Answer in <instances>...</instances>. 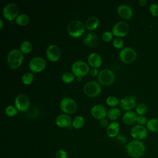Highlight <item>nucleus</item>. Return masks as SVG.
Instances as JSON below:
<instances>
[{
  "mask_svg": "<svg viewBox=\"0 0 158 158\" xmlns=\"http://www.w3.org/2000/svg\"><path fill=\"white\" fill-rule=\"evenodd\" d=\"M60 108L65 114H73L77 109V102L72 98H64L60 102Z\"/></svg>",
  "mask_w": 158,
  "mask_h": 158,
  "instance_id": "obj_8",
  "label": "nucleus"
},
{
  "mask_svg": "<svg viewBox=\"0 0 158 158\" xmlns=\"http://www.w3.org/2000/svg\"><path fill=\"white\" fill-rule=\"evenodd\" d=\"M120 130V125L117 122H112L107 127L106 133L110 138H116L118 135Z\"/></svg>",
  "mask_w": 158,
  "mask_h": 158,
  "instance_id": "obj_21",
  "label": "nucleus"
},
{
  "mask_svg": "<svg viewBox=\"0 0 158 158\" xmlns=\"http://www.w3.org/2000/svg\"><path fill=\"white\" fill-rule=\"evenodd\" d=\"M138 4L140 6L144 7L147 4V1L146 0H139L138 1Z\"/></svg>",
  "mask_w": 158,
  "mask_h": 158,
  "instance_id": "obj_43",
  "label": "nucleus"
},
{
  "mask_svg": "<svg viewBox=\"0 0 158 158\" xmlns=\"http://www.w3.org/2000/svg\"><path fill=\"white\" fill-rule=\"evenodd\" d=\"M23 58V54L20 50L17 49H12L7 55V65L12 69H17L22 65Z\"/></svg>",
  "mask_w": 158,
  "mask_h": 158,
  "instance_id": "obj_2",
  "label": "nucleus"
},
{
  "mask_svg": "<svg viewBox=\"0 0 158 158\" xmlns=\"http://www.w3.org/2000/svg\"><path fill=\"white\" fill-rule=\"evenodd\" d=\"M120 107L125 111L131 110L136 106V100L135 98L131 95L125 96L120 101Z\"/></svg>",
  "mask_w": 158,
  "mask_h": 158,
  "instance_id": "obj_15",
  "label": "nucleus"
},
{
  "mask_svg": "<svg viewBox=\"0 0 158 158\" xmlns=\"http://www.w3.org/2000/svg\"><path fill=\"white\" fill-rule=\"evenodd\" d=\"M112 44L113 46L117 48V49H122L123 47V44H124V42L123 40L120 38V37H116L112 41Z\"/></svg>",
  "mask_w": 158,
  "mask_h": 158,
  "instance_id": "obj_35",
  "label": "nucleus"
},
{
  "mask_svg": "<svg viewBox=\"0 0 158 158\" xmlns=\"http://www.w3.org/2000/svg\"><path fill=\"white\" fill-rule=\"evenodd\" d=\"M88 62L93 68L98 69L101 65L102 63V59L99 54L93 52L89 54L88 57Z\"/></svg>",
  "mask_w": 158,
  "mask_h": 158,
  "instance_id": "obj_19",
  "label": "nucleus"
},
{
  "mask_svg": "<svg viewBox=\"0 0 158 158\" xmlns=\"http://www.w3.org/2000/svg\"><path fill=\"white\" fill-rule=\"evenodd\" d=\"M101 91V86L96 81H89L83 86L84 93L91 98L98 96Z\"/></svg>",
  "mask_w": 158,
  "mask_h": 158,
  "instance_id": "obj_6",
  "label": "nucleus"
},
{
  "mask_svg": "<svg viewBox=\"0 0 158 158\" xmlns=\"http://www.w3.org/2000/svg\"><path fill=\"white\" fill-rule=\"evenodd\" d=\"M99 24V20L96 16H91L85 21V27L89 30H94L98 28Z\"/></svg>",
  "mask_w": 158,
  "mask_h": 158,
  "instance_id": "obj_23",
  "label": "nucleus"
},
{
  "mask_svg": "<svg viewBox=\"0 0 158 158\" xmlns=\"http://www.w3.org/2000/svg\"><path fill=\"white\" fill-rule=\"evenodd\" d=\"M85 25L79 20H73L67 25L69 35L73 38L81 36L85 31Z\"/></svg>",
  "mask_w": 158,
  "mask_h": 158,
  "instance_id": "obj_3",
  "label": "nucleus"
},
{
  "mask_svg": "<svg viewBox=\"0 0 158 158\" xmlns=\"http://www.w3.org/2000/svg\"><path fill=\"white\" fill-rule=\"evenodd\" d=\"M129 25L124 21H120L114 25L112 28V33L117 37L125 36L129 32Z\"/></svg>",
  "mask_w": 158,
  "mask_h": 158,
  "instance_id": "obj_11",
  "label": "nucleus"
},
{
  "mask_svg": "<svg viewBox=\"0 0 158 158\" xmlns=\"http://www.w3.org/2000/svg\"><path fill=\"white\" fill-rule=\"evenodd\" d=\"M146 128L151 132H158V118H152L148 120L146 124Z\"/></svg>",
  "mask_w": 158,
  "mask_h": 158,
  "instance_id": "obj_25",
  "label": "nucleus"
},
{
  "mask_svg": "<svg viewBox=\"0 0 158 158\" xmlns=\"http://www.w3.org/2000/svg\"><path fill=\"white\" fill-rule=\"evenodd\" d=\"M56 158H67V153L64 149H59L56 153Z\"/></svg>",
  "mask_w": 158,
  "mask_h": 158,
  "instance_id": "obj_38",
  "label": "nucleus"
},
{
  "mask_svg": "<svg viewBox=\"0 0 158 158\" xmlns=\"http://www.w3.org/2000/svg\"><path fill=\"white\" fill-rule=\"evenodd\" d=\"M15 106L20 112H25L28 110L30 106V99L24 94H20L16 96L14 100Z\"/></svg>",
  "mask_w": 158,
  "mask_h": 158,
  "instance_id": "obj_13",
  "label": "nucleus"
},
{
  "mask_svg": "<svg viewBox=\"0 0 158 158\" xmlns=\"http://www.w3.org/2000/svg\"><path fill=\"white\" fill-rule=\"evenodd\" d=\"M89 72H90L91 75L93 76V77L98 76V74H99V73L97 68H92V69L90 70Z\"/></svg>",
  "mask_w": 158,
  "mask_h": 158,
  "instance_id": "obj_42",
  "label": "nucleus"
},
{
  "mask_svg": "<svg viewBox=\"0 0 158 158\" xmlns=\"http://www.w3.org/2000/svg\"><path fill=\"white\" fill-rule=\"evenodd\" d=\"M71 70L73 75L78 78V80H81V77L86 76L89 70V65L84 61L77 60L72 65Z\"/></svg>",
  "mask_w": 158,
  "mask_h": 158,
  "instance_id": "obj_4",
  "label": "nucleus"
},
{
  "mask_svg": "<svg viewBox=\"0 0 158 158\" xmlns=\"http://www.w3.org/2000/svg\"><path fill=\"white\" fill-rule=\"evenodd\" d=\"M83 43L88 47H96L99 43V37L96 33H88L85 36Z\"/></svg>",
  "mask_w": 158,
  "mask_h": 158,
  "instance_id": "obj_20",
  "label": "nucleus"
},
{
  "mask_svg": "<svg viewBox=\"0 0 158 158\" xmlns=\"http://www.w3.org/2000/svg\"><path fill=\"white\" fill-rule=\"evenodd\" d=\"M148 119L147 117L145 115H138L136 122L138 125H143L144 126L145 125H146L147 122H148Z\"/></svg>",
  "mask_w": 158,
  "mask_h": 158,
  "instance_id": "obj_37",
  "label": "nucleus"
},
{
  "mask_svg": "<svg viewBox=\"0 0 158 158\" xmlns=\"http://www.w3.org/2000/svg\"><path fill=\"white\" fill-rule=\"evenodd\" d=\"M33 48L32 43L28 40L23 41L20 45V50L22 53H29L31 51Z\"/></svg>",
  "mask_w": 158,
  "mask_h": 158,
  "instance_id": "obj_28",
  "label": "nucleus"
},
{
  "mask_svg": "<svg viewBox=\"0 0 158 158\" xmlns=\"http://www.w3.org/2000/svg\"><path fill=\"white\" fill-rule=\"evenodd\" d=\"M19 12V8L16 4L10 2L7 4L2 9L3 17L9 21H12L17 18Z\"/></svg>",
  "mask_w": 158,
  "mask_h": 158,
  "instance_id": "obj_7",
  "label": "nucleus"
},
{
  "mask_svg": "<svg viewBox=\"0 0 158 158\" xmlns=\"http://www.w3.org/2000/svg\"><path fill=\"white\" fill-rule=\"evenodd\" d=\"M15 23L20 26L27 25L30 22V17L26 14H20L15 20Z\"/></svg>",
  "mask_w": 158,
  "mask_h": 158,
  "instance_id": "obj_26",
  "label": "nucleus"
},
{
  "mask_svg": "<svg viewBox=\"0 0 158 158\" xmlns=\"http://www.w3.org/2000/svg\"><path fill=\"white\" fill-rule=\"evenodd\" d=\"M18 111L19 110L17 109L15 106L12 105H9L5 109V114L9 117H14L18 113Z\"/></svg>",
  "mask_w": 158,
  "mask_h": 158,
  "instance_id": "obj_33",
  "label": "nucleus"
},
{
  "mask_svg": "<svg viewBox=\"0 0 158 158\" xmlns=\"http://www.w3.org/2000/svg\"><path fill=\"white\" fill-rule=\"evenodd\" d=\"M116 141L117 143L120 144H125L127 141V139L125 135L120 134V135H118L116 137Z\"/></svg>",
  "mask_w": 158,
  "mask_h": 158,
  "instance_id": "obj_39",
  "label": "nucleus"
},
{
  "mask_svg": "<svg viewBox=\"0 0 158 158\" xmlns=\"http://www.w3.org/2000/svg\"><path fill=\"white\" fill-rule=\"evenodd\" d=\"M85 124V119L81 115H77L72 120V125L75 129H80Z\"/></svg>",
  "mask_w": 158,
  "mask_h": 158,
  "instance_id": "obj_27",
  "label": "nucleus"
},
{
  "mask_svg": "<svg viewBox=\"0 0 158 158\" xmlns=\"http://www.w3.org/2000/svg\"><path fill=\"white\" fill-rule=\"evenodd\" d=\"M149 11L150 14L156 17H158V4L152 3L149 7Z\"/></svg>",
  "mask_w": 158,
  "mask_h": 158,
  "instance_id": "obj_34",
  "label": "nucleus"
},
{
  "mask_svg": "<svg viewBox=\"0 0 158 158\" xmlns=\"http://www.w3.org/2000/svg\"><path fill=\"white\" fill-rule=\"evenodd\" d=\"M102 40L106 42H109L110 41L112 40L113 38V34L112 32L109 31H106L105 32H104L102 34L101 36Z\"/></svg>",
  "mask_w": 158,
  "mask_h": 158,
  "instance_id": "obj_36",
  "label": "nucleus"
},
{
  "mask_svg": "<svg viewBox=\"0 0 158 158\" xmlns=\"http://www.w3.org/2000/svg\"><path fill=\"white\" fill-rule=\"evenodd\" d=\"M107 110L106 107L101 104H95L91 109V114L92 116L98 120H101L107 115Z\"/></svg>",
  "mask_w": 158,
  "mask_h": 158,
  "instance_id": "obj_17",
  "label": "nucleus"
},
{
  "mask_svg": "<svg viewBox=\"0 0 158 158\" xmlns=\"http://www.w3.org/2000/svg\"><path fill=\"white\" fill-rule=\"evenodd\" d=\"M121 115V111L117 107H112L109 109L107 113V117L110 120L118 119Z\"/></svg>",
  "mask_w": 158,
  "mask_h": 158,
  "instance_id": "obj_24",
  "label": "nucleus"
},
{
  "mask_svg": "<svg viewBox=\"0 0 158 158\" xmlns=\"http://www.w3.org/2000/svg\"><path fill=\"white\" fill-rule=\"evenodd\" d=\"M39 114V110L38 109H36V108H31V109H30L28 112L27 113V115H29V117H36L38 115L34 114Z\"/></svg>",
  "mask_w": 158,
  "mask_h": 158,
  "instance_id": "obj_40",
  "label": "nucleus"
},
{
  "mask_svg": "<svg viewBox=\"0 0 158 158\" xmlns=\"http://www.w3.org/2000/svg\"><path fill=\"white\" fill-rule=\"evenodd\" d=\"M137 117H138V115L136 114V112L132 110H130V111L126 112L123 114L122 117V120L125 124L128 125H131L135 123V122H136Z\"/></svg>",
  "mask_w": 158,
  "mask_h": 158,
  "instance_id": "obj_22",
  "label": "nucleus"
},
{
  "mask_svg": "<svg viewBox=\"0 0 158 158\" xmlns=\"http://www.w3.org/2000/svg\"><path fill=\"white\" fill-rule=\"evenodd\" d=\"M62 80L63 82L65 83H70L73 82L75 80V75L73 73L67 72L62 74Z\"/></svg>",
  "mask_w": 158,
  "mask_h": 158,
  "instance_id": "obj_31",
  "label": "nucleus"
},
{
  "mask_svg": "<svg viewBox=\"0 0 158 158\" xmlns=\"http://www.w3.org/2000/svg\"><path fill=\"white\" fill-rule=\"evenodd\" d=\"M28 67L30 70L33 72H40L46 68V62L41 57H34L30 60Z\"/></svg>",
  "mask_w": 158,
  "mask_h": 158,
  "instance_id": "obj_10",
  "label": "nucleus"
},
{
  "mask_svg": "<svg viewBox=\"0 0 158 158\" xmlns=\"http://www.w3.org/2000/svg\"><path fill=\"white\" fill-rule=\"evenodd\" d=\"M3 24H4V23H3L2 19H0V28H1V29L2 28Z\"/></svg>",
  "mask_w": 158,
  "mask_h": 158,
  "instance_id": "obj_44",
  "label": "nucleus"
},
{
  "mask_svg": "<svg viewBox=\"0 0 158 158\" xmlns=\"http://www.w3.org/2000/svg\"><path fill=\"white\" fill-rule=\"evenodd\" d=\"M130 135L134 139L141 141L148 136V129L144 126L137 124L131 128Z\"/></svg>",
  "mask_w": 158,
  "mask_h": 158,
  "instance_id": "obj_12",
  "label": "nucleus"
},
{
  "mask_svg": "<svg viewBox=\"0 0 158 158\" xmlns=\"http://www.w3.org/2000/svg\"><path fill=\"white\" fill-rule=\"evenodd\" d=\"M106 104L109 106H111V107H114V106H117L119 103H120V101L118 100V99L115 96H109L107 98H106Z\"/></svg>",
  "mask_w": 158,
  "mask_h": 158,
  "instance_id": "obj_32",
  "label": "nucleus"
},
{
  "mask_svg": "<svg viewBox=\"0 0 158 158\" xmlns=\"http://www.w3.org/2000/svg\"><path fill=\"white\" fill-rule=\"evenodd\" d=\"M137 57L136 51L130 47L123 48L119 52V58L125 64H131L133 62Z\"/></svg>",
  "mask_w": 158,
  "mask_h": 158,
  "instance_id": "obj_5",
  "label": "nucleus"
},
{
  "mask_svg": "<svg viewBox=\"0 0 158 158\" xmlns=\"http://www.w3.org/2000/svg\"><path fill=\"white\" fill-rule=\"evenodd\" d=\"M128 154L133 158L141 157L146 152V146L142 141L133 139L125 146Z\"/></svg>",
  "mask_w": 158,
  "mask_h": 158,
  "instance_id": "obj_1",
  "label": "nucleus"
},
{
  "mask_svg": "<svg viewBox=\"0 0 158 158\" xmlns=\"http://www.w3.org/2000/svg\"><path fill=\"white\" fill-rule=\"evenodd\" d=\"M98 80L103 85H110L115 80V74L111 70L105 69L99 72Z\"/></svg>",
  "mask_w": 158,
  "mask_h": 158,
  "instance_id": "obj_9",
  "label": "nucleus"
},
{
  "mask_svg": "<svg viewBox=\"0 0 158 158\" xmlns=\"http://www.w3.org/2000/svg\"><path fill=\"white\" fill-rule=\"evenodd\" d=\"M118 14L124 19H130L133 16L132 9L127 4H120L117 7Z\"/></svg>",
  "mask_w": 158,
  "mask_h": 158,
  "instance_id": "obj_18",
  "label": "nucleus"
},
{
  "mask_svg": "<svg viewBox=\"0 0 158 158\" xmlns=\"http://www.w3.org/2000/svg\"><path fill=\"white\" fill-rule=\"evenodd\" d=\"M47 59L51 62L57 61L60 57V49L56 44H50L46 50Z\"/></svg>",
  "mask_w": 158,
  "mask_h": 158,
  "instance_id": "obj_14",
  "label": "nucleus"
},
{
  "mask_svg": "<svg viewBox=\"0 0 158 158\" xmlns=\"http://www.w3.org/2000/svg\"><path fill=\"white\" fill-rule=\"evenodd\" d=\"M56 124L59 127H66L71 129L72 127V120L70 116L67 114H61L57 115L55 120Z\"/></svg>",
  "mask_w": 158,
  "mask_h": 158,
  "instance_id": "obj_16",
  "label": "nucleus"
},
{
  "mask_svg": "<svg viewBox=\"0 0 158 158\" xmlns=\"http://www.w3.org/2000/svg\"><path fill=\"white\" fill-rule=\"evenodd\" d=\"M34 78V75L32 72H27L23 74L22 77V81L24 85H28L32 83Z\"/></svg>",
  "mask_w": 158,
  "mask_h": 158,
  "instance_id": "obj_29",
  "label": "nucleus"
},
{
  "mask_svg": "<svg viewBox=\"0 0 158 158\" xmlns=\"http://www.w3.org/2000/svg\"><path fill=\"white\" fill-rule=\"evenodd\" d=\"M100 125L103 128L107 127L108 125H109V123H108L107 119H106V118H104L100 120Z\"/></svg>",
  "mask_w": 158,
  "mask_h": 158,
  "instance_id": "obj_41",
  "label": "nucleus"
},
{
  "mask_svg": "<svg viewBox=\"0 0 158 158\" xmlns=\"http://www.w3.org/2000/svg\"><path fill=\"white\" fill-rule=\"evenodd\" d=\"M136 113L138 115H144L148 110V107L146 104L140 102L138 104L135 108Z\"/></svg>",
  "mask_w": 158,
  "mask_h": 158,
  "instance_id": "obj_30",
  "label": "nucleus"
}]
</instances>
